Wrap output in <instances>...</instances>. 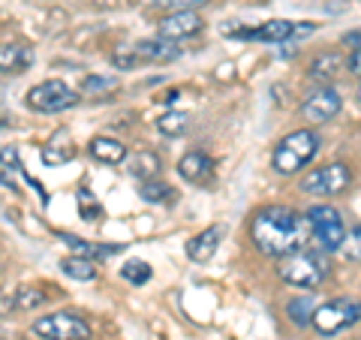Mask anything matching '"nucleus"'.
I'll return each instance as SVG.
<instances>
[{
  "mask_svg": "<svg viewBox=\"0 0 361 340\" xmlns=\"http://www.w3.org/2000/svg\"><path fill=\"white\" fill-rule=\"evenodd\" d=\"M250 235H253V244L259 247V253H265L271 259H283L304 247V241H307V223H304V217L295 208L265 205L253 214Z\"/></svg>",
  "mask_w": 361,
  "mask_h": 340,
  "instance_id": "obj_1",
  "label": "nucleus"
},
{
  "mask_svg": "<svg viewBox=\"0 0 361 340\" xmlns=\"http://www.w3.org/2000/svg\"><path fill=\"white\" fill-rule=\"evenodd\" d=\"M316 154H319V135L313 130H295L277 142L274 154H271V166L277 175H295Z\"/></svg>",
  "mask_w": 361,
  "mask_h": 340,
  "instance_id": "obj_2",
  "label": "nucleus"
},
{
  "mask_svg": "<svg viewBox=\"0 0 361 340\" xmlns=\"http://www.w3.org/2000/svg\"><path fill=\"white\" fill-rule=\"evenodd\" d=\"M277 274L283 283H289V286H298V289H316L319 283L329 277V262H325L322 253L316 250H295L280 259L277 265Z\"/></svg>",
  "mask_w": 361,
  "mask_h": 340,
  "instance_id": "obj_3",
  "label": "nucleus"
},
{
  "mask_svg": "<svg viewBox=\"0 0 361 340\" xmlns=\"http://www.w3.org/2000/svg\"><path fill=\"white\" fill-rule=\"evenodd\" d=\"M304 223H307L310 235L316 238L322 253H334L341 250V244L346 241V223L341 217V211L331 205H313L304 214Z\"/></svg>",
  "mask_w": 361,
  "mask_h": 340,
  "instance_id": "obj_4",
  "label": "nucleus"
},
{
  "mask_svg": "<svg viewBox=\"0 0 361 340\" xmlns=\"http://www.w3.org/2000/svg\"><path fill=\"white\" fill-rule=\"evenodd\" d=\"M358 313H361V308L355 298H331L313 310L310 325L316 328V334L334 337V334L346 332V328H353L358 322Z\"/></svg>",
  "mask_w": 361,
  "mask_h": 340,
  "instance_id": "obj_5",
  "label": "nucleus"
},
{
  "mask_svg": "<svg viewBox=\"0 0 361 340\" xmlns=\"http://www.w3.org/2000/svg\"><path fill=\"white\" fill-rule=\"evenodd\" d=\"M27 106L39 115H58V111L78 106V94L61 78H49V82H39L27 90Z\"/></svg>",
  "mask_w": 361,
  "mask_h": 340,
  "instance_id": "obj_6",
  "label": "nucleus"
},
{
  "mask_svg": "<svg viewBox=\"0 0 361 340\" xmlns=\"http://www.w3.org/2000/svg\"><path fill=\"white\" fill-rule=\"evenodd\" d=\"M30 332L37 337H42V340H87L90 325L78 313L58 310V313L39 316V320L30 325Z\"/></svg>",
  "mask_w": 361,
  "mask_h": 340,
  "instance_id": "obj_7",
  "label": "nucleus"
},
{
  "mask_svg": "<svg viewBox=\"0 0 361 340\" xmlns=\"http://www.w3.org/2000/svg\"><path fill=\"white\" fill-rule=\"evenodd\" d=\"M353 187V169L346 163H329L301 178V190L310 196H341Z\"/></svg>",
  "mask_w": 361,
  "mask_h": 340,
  "instance_id": "obj_8",
  "label": "nucleus"
},
{
  "mask_svg": "<svg viewBox=\"0 0 361 340\" xmlns=\"http://www.w3.org/2000/svg\"><path fill=\"white\" fill-rule=\"evenodd\" d=\"M341 109H343L341 94H337L331 85H325V87H316L304 97L301 118L310 121V123H329V121H334L337 115H341Z\"/></svg>",
  "mask_w": 361,
  "mask_h": 340,
  "instance_id": "obj_9",
  "label": "nucleus"
},
{
  "mask_svg": "<svg viewBox=\"0 0 361 340\" xmlns=\"http://www.w3.org/2000/svg\"><path fill=\"white\" fill-rule=\"evenodd\" d=\"M202 28H205V21H202L199 13H172L157 25V37L169 42H180V40L196 37Z\"/></svg>",
  "mask_w": 361,
  "mask_h": 340,
  "instance_id": "obj_10",
  "label": "nucleus"
},
{
  "mask_svg": "<svg viewBox=\"0 0 361 340\" xmlns=\"http://www.w3.org/2000/svg\"><path fill=\"white\" fill-rule=\"evenodd\" d=\"M178 172L190 184H205V181L214 178V160L205 151H187L178 160Z\"/></svg>",
  "mask_w": 361,
  "mask_h": 340,
  "instance_id": "obj_11",
  "label": "nucleus"
},
{
  "mask_svg": "<svg viewBox=\"0 0 361 340\" xmlns=\"http://www.w3.org/2000/svg\"><path fill=\"white\" fill-rule=\"evenodd\" d=\"M180 45L178 42H169L160 37H151V40H139L135 42V58L139 61H157V63H169V61H178L180 58Z\"/></svg>",
  "mask_w": 361,
  "mask_h": 340,
  "instance_id": "obj_12",
  "label": "nucleus"
},
{
  "mask_svg": "<svg viewBox=\"0 0 361 340\" xmlns=\"http://www.w3.org/2000/svg\"><path fill=\"white\" fill-rule=\"evenodd\" d=\"M220 241H223V226H208L205 232H199V235H193V238L187 241V256L193 259V262L205 265L208 259L217 253Z\"/></svg>",
  "mask_w": 361,
  "mask_h": 340,
  "instance_id": "obj_13",
  "label": "nucleus"
},
{
  "mask_svg": "<svg viewBox=\"0 0 361 340\" xmlns=\"http://www.w3.org/2000/svg\"><path fill=\"white\" fill-rule=\"evenodd\" d=\"M235 37H244V40H256V42H283L289 37H295V21H286V18H274V21H265L262 28L256 30H241Z\"/></svg>",
  "mask_w": 361,
  "mask_h": 340,
  "instance_id": "obj_14",
  "label": "nucleus"
},
{
  "mask_svg": "<svg viewBox=\"0 0 361 340\" xmlns=\"http://www.w3.org/2000/svg\"><path fill=\"white\" fill-rule=\"evenodd\" d=\"M87 154L94 157V160H99V163L118 166V163L127 160V145L118 142V139H109V135H97V139H90Z\"/></svg>",
  "mask_w": 361,
  "mask_h": 340,
  "instance_id": "obj_15",
  "label": "nucleus"
},
{
  "mask_svg": "<svg viewBox=\"0 0 361 340\" xmlns=\"http://www.w3.org/2000/svg\"><path fill=\"white\" fill-rule=\"evenodd\" d=\"M341 70H343L341 54L325 51V54H319V58H313V61H310L307 75L313 78V82H319V87H325V85H331L334 78H341Z\"/></svg>",
  "mask_w": 361,
  "mask_h": 340,
  "instance_id": "obj_16",
  "label": "nucleus"
},
{
  "mask_svg": "<svg viewBox=\"0 0 361 340\" xmlns=\"http://www.w3.org/2000/svg\"><path fill=\"white\" fill-rule=\"evenodd\" d=\"M33 63V51L21 42H4L0 45V73H21Z\"/></svg>",
  "mask_w": 361,
  "mask_h": 340,
  "instance_id": "obj_17",
  "label": "nucleus"
},
{
  "mask_svg": "<svg viewBox=\"0 0 361 340\" xmlns=\"http://www.w3.org/2000/svg\"><path fill=\"white\" fill-rule=\"evenodd\" d=\"M160 169H163V160H160V157H157L154 151H135L127 172H130V178L151 181V178L160 175Z\"/></svg>",
  "mask_w": 361,
  "mask_h": 340,
  "instance_id": "obj_18",
  "label": "nucleus"
},
{
  "mask_svg": "<svg viewBox=\"0 0 361 340\" xmlns=\"http://www.w3.org/2000/svg\"><path fill=\"white\" fill-rule=\"evenodd\" d=\"M61 241H66V247H73L75 256H85V259H99V256H115L121 250V244H106V247H99V244H90V241H82V238H75V235H61Z\"/></svg>",
  "mask_w": 361,
  "mask_h": 340,
  "instance_id": "obj_19",
  "label": "nucleus"
},
{
  "mask_svg": "<svg viewBox=\"0 0 361 340\" xmlns=\"http://www.w3.org/2000/svg\"><path fill=\"white\" fill-rule=\"evenodd\" d=\"M61 271L73 280H94L97 277V262L94 259H85V256H66L61 262Z\"/></svg>",
  "mask_w": 361,
  "mask_h": 340,
  "instance_id": "obj_20",
  "label": "nucleus"
},
{
  "mask_svg": "<svg viewBox=\"0 0 361 340\" xmlns=\"http://www.w3.org/2000/svg\"><path fill=\"white\" fill-rule=\"evenodd\" d=\"M187 123L190 118L184 115V111H166V115L157 118V133L169 135V139H175V135H184L187 133Z\"/></svg>",
  "mask_w": 361,
  "mask_h": 340,
  "instance_id": "obj_21",
  "label": "nucleus"
},
{
  "mask_svg": "<svg viewBox=\"0 0 361 340\" xmlns=\"http://www.w3.org/2000/svg\"><path fill=\"white\" fill-rule=\"evenodd\" d=\"M139 196H142L145 202H172L175 187L166 184V181L151 178V181H142V184H139Z\"/></svg>",
  "mask_w": 361,
  "mask_h": 340,
  "instance_id": "obj_22",
  "label": "nucleus"
},
{
  "mask_svg": "<svg viewBox=\"0 0 361 340\" xmlns=\"http://www.w3.org/2000/svg\"><path fill=\"white\" fill-rule=\"evenodd\" d=\"M316 310V304L310 296H298V298H292L286 304V313H289V320L295 322V325H310V316Z\"/></svg>",
  "mask_w": 361,
  "mask_h": 340,
  "instance_id": "obj_23",
  "label": "nucleus"
},
{
  "mask_svg": "<svg viewBox=\"0 0 361 340\" xmlns=\"http://www.w3.org/2000/svg\"><path fill=\"white\" fill-rule=\"evenodd\" d=\"M121 274H123V280H130L133 286H142V283L151 280V265L145 262V259H133V262L121 268Z\"/></svg>",
  "mask_w": 361,
  "mask_h": 340,
  "instance_id": "obj_24",
  "label": "nucleus"
},
{
  "mask_svg": "<svg viewBox=\"0 0 361 340\" xmlns=\"http://www.w3.org/2000/svg\"><path fill=\"white\" fill-rule=\"evenodd\" d=\"M118 87V78L111 75H87L82 82V94H103V90Z\"/></svg>",
  "mask_w": 361,
  "mask_h": 340,
  "instance_id": "obj_25",
  "label": "nucleus"
},
{
  "mask_svg": "<svg viewBox=\"0 0 361 340\" xmlns=\"http://www.w3.org/2000/svg\"><path fill=\"white\" fill-rule=\"evenodd\" d=\"M160 9H169V13H196L199 6H205L208 0H154Z\"/></svg>",
  "mask_w": 361,
  "mask_h": 340,
  "instance_id": "obj_26",
  "label": "nucleus"
},
{
  "mask_svg": "<svg viewBox=\"0 0 361 340\" xmlns=\"http://www.w3.org/2000/svg\"><path fill=\"white\" fill-rule=\"evenodd\" d=\"M73 160V148H58V145H45L42 148V163L45 166H61V163H70Z\"/></svg>",
  "mask_w": 361,
  "mask_h": 340,
  "instance_id": "obj_27",
  "label": "nucleus"
},
{
  "mask_svg": "<svg viewBox=\"0 0 361 340\" xmlns=\"http://www.w3.org/2000/svg\"><path fill=\"white\" fill-rule=\"evenodd\" d=\"M13 301H16V308L30 310V308H37V304H42L45 296H39L37 289H21V292H16V296H13Z\"/></svg>",
  "mask_w": 361,
  "mask_h": 340,
  "instance_id": "obj_28",
  "label": "nucleus"
},
{
  "mask_svg": "<svg viewBox=\"0 0 361 340\" xmlns=\"http://www.w3.org/2000/svg\"><path fill=\"white\" fill-rule=\"evenodd\" d=\"M111 63H115L118 70H133V66L139 63V58H135V51H130V49H118L111 54Z\"/></svg>",
  "mask_w": 361,
  "mask_h": 340,
  "instance_id": "obj_29",
  "label": "nucleus"
},
{
  "mask_svg": "<svg viewBox=\"0 0 361 340\" xmlns=\"http://www.w3.org/2000/svg\"><path fill=\"white\" fill-rule=\"evenodd\" d=\"M78 205H82L85 217H97V214H99V205H94V202H90V193H87V190L78 193Z\"/></svg>",
  "mask_w": 361,
  "mask_h": 340,
  "instance_id": "obj_30",
  "label": "nucleus"
},
{
  "mask_svg": "<svg viewBox=\"0 0 361 340\" xmlns=\"http://www.w3.org/2000/svg\"><path fill=\"white\" fill-rule=\"evenodd\" d=\"M0 163H6V166H16V169H21L18 151H16V148H0Z\"/></svg>",
  "mask_w": 361,
  "mask_h": 340,
  "instance_id": "obj_31",
  "label": "nucleus"
},
{
  "mask_svg": "<svg viewBox=\"0 0 361 340\" xmlns=\"http://www.w3.org/2000/svg\"><path fill=\"white\" fill-rule=\"evenodd\" d=\"M346 66H349V75H358V70H361V49L358 51H349Z\"/></svg>",
  "mask_w": 361,
  "mask_h": 340,
  "instance_id": "obj_32",
  "label": "nucleus"
},
{
  "mask_svg": "<svg viewBox=\"0 0 361 340\" xmlns=\"http://www.w3.org/2000/svg\"><path fill=\"white\" fill-rule=\"evenodd\" d=\"M358 235H361V229H358V223H355L353 232H349V250H353V262H358Z\"/></svg>",
  "mask_w": 361,
  "mask_h": 340,
  "instance_id": "obj_33",
  "label": "nucleus"
},
{
  "mask_svg": "<svg viewBox=\"0 0 361 340\" xmlns=\"http://www.w3.org/2000/svg\"><path fill=\"white\" fill-rule=\"evenodd\" d=\"M358 40H361V30L355 28V30H349L346 37H343V42L349 45V51H358Z\"/></svg>",
  "mask_w": 361,
  "mask_h": 340,
  "instance_id": "obj_34",
  "label": "nucleus"
}]
</instances>
